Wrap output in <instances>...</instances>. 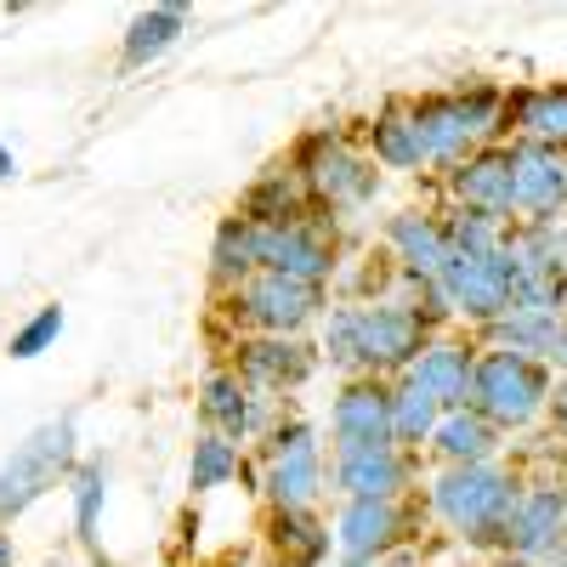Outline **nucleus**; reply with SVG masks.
<instances>
[{"label":"nucleus","instance_id":"obj_1","mask_svg":"<svg viewBox=\"0 0 567 567\" xmlns=\"http://www.w3.org/2000/svg\"><path fill=\"white\" fill-rule=\"evenodd\" d=\"M323 352L329 363L358 369V374H386L409 369L425 352V318L403 301H363V307H336L323 323Z\"/></svg>","mask_w":567,"mask_h":567},{"label":"nucleus","instance_id":"obj_5","mask_svg":"<svg viewBox=\"0 0 567 567\" xmlns=\"http://www.w3.org/2000/svg\"><path fill=\"white\" fill-rule=\"evenodd\" d=\"M74 465V420H45L0 460V523L29 511L45 488H58Z\"/></svg>","mask_w":567,"mask_h":567},{"label":"nucleus","instance_id":"obj_7","mask_svg":"<svg viewBox=\"0 0 567 567\" xmlns=\"http://www.w3.org/2000/svg\"><path fill=\"white\" fill-rule=\"evenodd\" d=\"M437 290H443L449 312H460L471 323H499L516 307L511 256L505 250H494V256H449V272H443Z\"/></svg>","mask_w":567,"mask_h":567},{"label":"nucleus","instance_id":"obj_24","mask_svg":"<svg viewBox=\"0 0 567 567\" xmlns=\"http://www.w3.org/2000/svg\"><path fill=\"white\" fill-rule=\"evenodd\" d=\"M329 534L323 523H312L307 511H278L272 516V550H278V561L284 567H318L323 556H329Z\"/></svg>","mask_w":567,"mask_h":567},{"label":"nucleus","instance_id":"obj_34","mask_svg":"<svg viewBox=\"0 0 567 567\" xmlns=\"http://www.w3.org/2000/svg\"><path fill=\"white\" fill-rule=\"evenodd\" d=\"M550 420H556V437L567 443V386H556V392H550Z\"/></svg>","mask_w":567,"mask_h":567},{"label":"nucleus","instance_id":"obj_35","mask_svg":"<svg viewBox=\"0 0 567 567\" xmlns=\"http://www.w3.org/2000/svg\"><path fill=\"white\" fill-rule=\"evenodd\" d=\"M18 176V154L7 148V142H0V182H12Z\"/></svg>","mask_w":567,"mask_h":567},{"label":"nucleus","instance_id":"obj_13","mask_svg":"<svg viewBox=\"0 0 567 567\" xmlns=\"http://www.w3.org/2000/svg\"><path fill=\"white\" fill-rule=\"evenodd\" d=\"M449 182H454L460 210H477V216H494V221H511V216H516L511 148H477L471 159H460V165L449 171Z\"/></svg>","mask_w":567,"mask_h":567},{"label":"nucleus","instance_id":"obj_33","mask_svg":"<svg viewBox=\"0 0 567 567\" xmlns=\"http://www.w3.org/2000/svg\"><path fill=\"white\" fill-rule=\"evenodd\" d=\"M58 336H63V307H40V312L18 329V336H12V358H40Z\"/></svg>","mask_w":567,"mask_h":567},{"label":"nucleus","instance_id":"obj_18","mask_svg":"<svg viewBox=\"0 0 567 567\" xmlns=\"http://www.w3.org/2000/svg\"><path fill=\"white\" fill-rule=\"evenodd\" d=\"M561 528H567V494L556 488H539V494H523L511 511V528H505V545L523 556V561H539L561 545Z\"/></svg>","mask_w":567,"mask_h":567},{"label":"nucleus","instance_id":"obj_8","mask_svg":"<svg viewBox=\"0 0 567 567\" xmlns=\"http://www.w3.org/2000/svg\"><path fill=\"white\" fill-rule=\"evenodd\" d=\"M318 307H323V290L296 284L284 272H250L245 284H233V312L250 329H261V336H296V329L318 318Z\"/></svg>","mask_w":567,"mask_h":567},{"label":"nucleus","instance_id":"obj_2","mask_svg":"<svg viewBox=\"0 0 567 567\" xmlns=\"http://www.w3.org/2000/svg\"><path fill=\"white\" fill-rule=\"evenodd\" d=\"M516 483H511V471L499 465H449L437 488H432V511L443 516V523L471 539V545H505V528H511V511H516Z\"/></svg>","mask_w":567,"mask_h":567},{"label":"nucleus","instance_id":"obj_11","mask_svg":"<svg viewBox=\"0 0 567 567\" xmlns=\"http://www.w3.org/2000/svg\"><path fill=\"white\" fill-rule=\"evenodd\" d=\"M511 194L528 221H556L567 210V154L545 142H516L511 148Z\"/></svg>","mask_w":567,"mask_h":567},{"label":"nucleus","instance_id":"obj_17","mask_svg":"<svg viewBox=\"0 0 567 567\" xmlns=\"http://www.w3.org/2000/svg\"><path fill=\"white\" fill-rule=\"evenodd\" d=\"M312 347L307 341H296V336H261V341H245L239 347V381H256V386H267V392H278V386H301L307 374H312Z\"/></svg>","mask_w":567,"mask_h":567},{"label":"nucleus","instance_id":"obj_27","mask_svg":"<svg viewBox=\"0 0 567 567\" xmlns=\"http://www.w3.org/2000/svg\"><path fill=\"white\" fill-rule=\"evenodd\" d=\"M437 420H443V403L403 374V386H392V443H432Z\"/></svg>","mask_w":567,"mask_h":567},{"label":"nucleus","instance_id":"obj_37","mask_svg":"<svg viewBox=\"0 0 567 567\" xmlns=\"http://www.w3.org/2000/svg\"><path fill=\"white\" fill-rule=\"evenodd\" d=\"M0 567H18V550H12V539L0 534Z\"/></svg>","mask_w":567,"mask_h":567},{"label":"nucleus","instance_id":"obj_26","mask_svg":"<svg viewBox=\"0 0 567 567\" xmlns=\"http://www.w3.org/2000/svg\"><path fill=\"white\" fill-rule=\"evenodd\" d=\"M250 227H284V221H301V182L296 176H261L250 194H245V210H239Z\"/></svg>","mask_w":567,"mask_h":567},{"label":"nucleus","instance_id":"obj_3","mask_svg":"<svg viewBox=\"0 0 567 567\" xmlns=\"http://www.w3.org/2000/svg\"><path fill=\"white\" fill-rule=\"evenodd\" d=\"M545 403H550V374H545L539 358L505 352V347L477 358V374H471V409H477L494 432L528 425Z\"/></svg>","mask_w":567,"mask_h":567},{"label":"nucleus","instance_id":"obj_19","mask_svg":"<svg viewBox=\"0 0 567 567\" xmlns=\"http://www.w3.org/2000/svg\"><path fill=\"white\" fill-rule=\"evenodd\" d=\"M336 483L347 499H398L409 483V465L398 449H369V454H336Z\"/></svg>","mask_w":567,"mask_h":567},{"label":"nucleus","instance_id":"obj_23","mask_svg":"<svg viewBox=\"0 0 567 567\" xmlns=\"http://www.w3.org/2000/svg\"><path fill=\"white\" fill-rule=\"evenodd\" d=\"M516 125H523V142H545V148H561L567 142V85H545V91H523L511 103Z\"/></svg>","mask_w":567,"mask_h":567},{"label":"nucleus","instance_id":"obj_14","mask_svg":"<svg viewBox=\"0 0 567 567\" xmlns=\"http://www.w3.org/2000/svg\"><path fill=\"white\" fill-rule=\"evenodd\" d=\"M471 374H477V347L465 341H425V352L409 363V381L425 386L443 409H471Z\"/></svg>","mask_w":567,"mask_h":567},{"label":"nucleus","instance_id":"obj_32","mask_svg":"<svg viewBox=\"0 0 567 567\" xmlns=\"http://www.w3.org/2000/svg\"><path fill=\"white\" fill-rule=\"evenodd\" d=\"M103 505H109V471L103 465H80L74 471V523H80V539H97Z\"/></svg>","mask_w":567,"mask_h":567},{"label":"nucleus","instance_id":"obj_30","mask_svg":"<svg viewBox=\"0 0 567 567\" xmlns=\"http://www.w3.org/2000/svg\"><path fill=\"white\" fill-rule=\"evenodd\" d=\"M443 233H449V250L454 256H494V250H505V221H494V216H477V210H454L449 221H443Z\"/></svg>","mask_w":567,"mask_h":567},{"label":"nucleus","instance_id":"obj_4","mask_svg":"<svg viewBox=\"0 0 567 567\" xmlns=\"http://www.w3.org/2000/svg\"><path fill=\"white\" fill-rule=\"evenodd\" d=\"M499 114H505V103L494 97V91H460V97H425V103H414L425 165L454 171L460 159H471L499 131Z\"/></svg>","mask_w":567,"mask_h":567},{"label":"nucleus","instance_id":"obj_10","mask_svg":"<svg viewBox=\"0 0 567 567\" xmlns=\"http://www.w3.org/2000/svg\"><path fill=\"white\" fill-rule=\"evenodd\" d=\"M256 272H284L296 284L323 290V278L336 272V250L312 221H284V227H256Z\"/></svg>","mask_w":567,"mask_h":567},{"label":"nucleus","instance_id":"obj_28","mask_svg":"<svg viewBox=\"0 0 567 567\" xmlns=\"http://www.w3.org/2000/svg\"><path fill=\"white\" fill-rule=\"evenodd\" d=\"M210 267L221 284H245L256 272V227L245 216H227L216 227V245H210Z\"/></svg>","mask_w":567,"mask_h":567},{"label":"nucleus","instance_id":"obj_6","mask_svg":"<svg viewBox=\"0 0 567 567\" xmlns=\"http://www.w3.org/2000/svg\"><path fill=\"white\" fill-rule=\"evenodd\" d=\"M301 187L329 210H363L374 199V187H381V171L358 148H347L341 136H312L301 154Z\"/></svg>","mask_w":567,"mask_h":567},{"label":"nucleus","instance_id":"obj_38","mask_svg":"<svg viewBox=\"0 0 567 567\" xmlns=\"http://www.w3.org/2000/svg\"><path fill=\"white\" fill-rule=\"evenodd\" d=\"M341 567H386V561H358V556H347Z\"/></svg>","mask_w":567,"mask_h":567},{"label":"nucleus","instance_id":"obj_39","mask_svg":"<svg viewBox=\"0 0 567 567\" xmlns=\"http://www.w3.org/2000/svg\"><path fill=\"white\" fill-rule=\"evenodd\" d=\"M561 567H567V550H561Z\"/></svg>","mask_w":567,"mask_h":567},{"label":"nucleus","instance_id":"obj_20","mask_svg":"<svg viewBox=\"0 0 567 567\" xmlns=\"http://www.w3.org/2000/svg\"><path fill=\"white\" fill-rule=\"evenodd\" d=\"M369 148H374V165H386V171H420V165H425V142H420L414 109L392 103V109L374 114V125H369Z\"/></svg>","mask_w":567,"mask_h":567},{"label":"nucleus","instance_id":"obj_25","mask_svg":"<svg viewBox=\"0 0 567 567\" xmlns=\"http://www.w3.org/2000/svg\"><path fill=\"white\" fill-rule=\"evenodd\" d=\"M187 29V12L182 7H148V12H136L131 29H125V63H154L159 52H171V45L182 40Z\"/></svg>","mask_w":567,"mask_h":567},{"label":"nucleus","instance_id":"obj_31","mask_svg":"<svg viewBox=\"0 0 567 567\" xmlns=\"http://www.w3.org/2000/svg\"><path fill=\"white\" fill-rule=\"evenodd\" d=\"M227 477H239V449H233L227 437H199V443H194V460H187V488L210 494V488H221Z\"/></svg>","mask_w":567,"mask_h":567},{"label":"nucleus","instance_id":"obj_21","mask_svg":"<svg viewBox=\"0 0 567 567\" xmlns=\"http://www.w3.org/2000/svg\"><path fill=\"white\" fill-rule=\"evenodd\" d=\"M499 432L477 414V409H443L437 420V432H432V449L449 460V465H483L494 454Z\"/></svg>","mask_w":567,"mask_h":567},{"label":"nucleus","instance_id":"obj_29","mask_svg":"<svg viewBox=\"0 0 567 567\" xmlns=\"http://www.w3.org/2000/svg\"><path fill=\"white\" fill-rule=\"evenodd\" d=\"M561 312H505L494 323V336L505 341V352H523V358H550L556 336H561Z\"/></svg>","mask_w":567,"mask_h":567},{"label":"nucleus","instance_id":"obj_36","mask_svg":"<svg viewBox=\"0 0 567 567\" xmlns=\"http://www.w3.org/2000/svg\"><path fill=\"white\" fill-rule=\"evenodd\" d=\"M550 363L567 369V323H561V336H556V347H550Z\"/></svg>","mask_w":567,"mask_h":567},{"label":"nucleus","instance_id":"obj_9","mask_svg":"<svg viewBox=\"0 0 567 567\" xmlns=\"http://www.w3.org/2000/svg\"><path fill=\"white\" fill-rule=\"evenodd\" d=\"M323 488V454H318V432L307 420H290L272 432L267 449V494L278 511H307Z\"/></svg>","mask_w":567,"mask_h":567},{"label":"nucleus","instance_id":"obj_22","mask_svg":"<svg viewBox=\"0 0 567 567\" xmlns=\"http://www.w3.org/2000/svg\"><path fill=\"white\" fill-rule=\"evenodd\" d=\"M199 409L216 425V437H245L250 425H261V409L250 403V386L239 381V374H210Z\"/></svg>","mask_w":567,"mask_h":567},{"label":"nucleus","instance_id":"obj_12","mask_svg":"<svg viewBox=\"0 0 567 567\" xmlns=\"http://www.w3.org/2000/svg\"><path fill=\"white\" fill-rule=\"evenodd\" d=\"M329 432H336V454H369V449H398L392 443V392L381 381H352L336 398L329 414Z\"/></svg>","mask_w":567,"mask_h":567},{"label":"nucleus","instance_id":"obj_15","mask_svg":"<svg viewBox=\"0 0 567 567\" xmlns=\"http://www.w3.org/2000/svg\"><path fill=\"white\" fill-rule=\"evenodd\" d=\"M403 523H409V516H403L398 499H347L341 523H336V539L358 561H381L403 539Z\"/></svg>","mask_w":567,"mask_h":567},{"label":"nucleus","instance_id":"obj_16","mask_svg":"<svg viewBox=\"0 0 567 567\" xmlns=\"http://www.w3.org/2000/svg\"><path fill=\"white\" fill-rule=\"evenodd\" d=\"M386 239H392V250H398V261H403V272H409L414 284H443L454 250H449V233H443L437 216L403 210V216H392Z\"/></svg>","mask_w":567,"mask_h":567}]
</instances>
